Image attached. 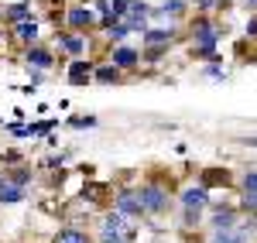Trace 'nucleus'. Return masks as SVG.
Here are the masks:
<instances>
[{
	"label": "nucleus",
	"instance_id": "nucleus-1",
	"mask_svg": "<svg viewBox=\"0 0 257 243\" xmlns=\"http://www.w3.org/2000/svg\"><path fill=\"white\" fill-rule=\"evenodd\" d=\"M216 45H219V31L209 21H196L192 24V55L196 59H216Z\"/></svg>",
	"mask_w": 257,
	"mask_h": 243
},
{
	"label": "nucleus",
	"instance_id": "nucleus-2",
	"mask_svg": "<svg viewBox=\"0 0 257 243\" xmlns=\"http://www.w3.org/2000/svg\"><path fill=\"white\" fill-rule=\"evenodd\" d=\"M127 219L131 216H123L120 209H113V212H106L103 216V223H99V240L103 243H113V240H134V229L127 226Z\"/></svg>",
	"mask_w": 257,
	"mask_h": 243
},
{
	"label": "nucleus",
	"instance_id": "nucleus-3",
	"mask_svg": "<svg viewBox=\"0 0 257 243\" xmlns=\"http://www.w3.org/2000/svg\"><path fill=\"white\" fill-rule=\"evenodd\" d=\"M141 202H144V212L148 216H161L168 209V192L161 185H144L141 188Z\"/></svg>",
	"mask_w": 257,
	"mask_h": 243
},
{
	"label": "nucleus",
	"instance_id": "nucleus-4",
	"mask_svg": "<svg viewBox=\"0 0 257 243\" xmlns=\"http://www.w3.org/2000/svg\"><path fill=\"white\" fill-rule=\"evenodd\" d=\"M175 24H168V28H148L144 35H141V41H144V48H168L172 41H175Z\"/></svg>",
	"mask_w": 257,
	"mask_h": 243
},
{
	"label": "nucleus",
	"instance_id": "nucleus-5",
	"mask_svg": "<svg viewBox=\"0 0 257 243\" xmlns=\"http://www.w3.org/2000/svg\"><path fill=\"white\" fill-rule=\"evenodd\" d=\"M117 209L123 212V216H131V219H141V216H144V202H141V192H131V188L117 192Z\"/></svg>",
	"mask_w": 257,
	"mask_h": 243
},
{
	"label": "nucleus",
	"instance_id": "nucleus-6",
	"mask_svg": "<svg viewBox=\"0 0 257 243\" xmlns=\"http://www.w3.org/2000/svg\"><path fill=\"white\" fill-rule=\"evenodd\" d=\"M24 62H28V69L48 72V69L55 65V55H52L48 48H41V45H28V48H24Z\"/></svg>",
	"mask_w": 257,
	"mask_h": 243
},
{
	"label": "nucleus",
	"instance_id": "nucleus-7",
	"mask_svg": "<svg viewBox=\"0 0 257 243\" xmlns=\"http://www.w3.org/2000/svg\"><path fill=\"white\" fill-rule=\"evenodd\" d=\"M206 205H209V188H206V182L182 188V209H199L202 212Z\"/></svg>",
	"mask_w": 257,
	"mask_h": 243
},
{
	"label": "nucleus",
	"instance_id": "nucleus-8",
	"mask_svg": "<svg viewBox=\"0 0 257 243\" xmlns=\"http://www.w3.org/2000/svg\"><path fill=\"white\" fill-rule=\"evenodd\" d=\"M65 21H69V28H72V31H86V28H93V24H96V14H93V7H69Z\"/></svg>",
	"mask_w": 257,
	"mask_h": 243
},
{
	"label": "nucleus",
	"instance_id": "nucleus-9",
	"mask_svg": "<svg viewBox=\"0 0 257 243\" xmlns=\"http://www.w3.org/2000/svg\"><path fill=\"white\" fill-rule=\"evenodd\" d=\"M93 62H86V59H72L69 62V82L72 86H89V79H93Z\"/></svg>",
	"mask_w": 257,
	"mask_h": 243
},
{
	"label": "nucleus",
	"instance_id": "nucleus-10",
	"mask_svg": "<svg viewBox=\"0 0 257 243\" xmlns=\"http://www.w3.org/2000/svg\"><path fill=\"white\" fill-rule=\"evenodd\" d=\"M110 62H117L123 72H131V69H138V65H141V52H138V48H131V45H117L113 55H110Z\"/></svg>",
	"mask_w": 257,
	"mask_h": 243
},
{
	"label": "nucleus",
	"instance_id": "nucleus-11",
	"mask_svg": "<svg viewBox=\"0 0 257 243\" xmlns=\"http://www.w3.org/2000/svg\"><path fill=\"white\" fill-rule=\"evenodd\" d=\"M55 45H59V52H65L69 59H79L82 52H86V38L82 35H59Z\"/></svg>",
	"mask_w": 257,
	"mask_h": 243
},
{
	"label": "nucleus",
	"instance_id": "nucleus-12",
	"mask_svg": "<svg viewBox=\"0 0 257 243\" xmlns=\"http://www.w3.org/2000/svg\"><path fill=\"white\" fill-rule=\"evenodd\" d=\"M38 31H41V24L35 18H28V21H21V24H14V38L21 41V45H38Z\"/></svg>",
	"mask_w": 257,
	"mask_h": 243
},
{
	"label": "nucleus",
	"instance_id": "nucleus-13",
	"mask_svg": "<svg viewBox=\"0 0 257 243\" xmlns=\"http://www.w3.org/2000/svg\"><path fill=\"white\" fill-rule=\"evenodd\" d=\"M185 11H189V0H161L151 11V18H182Z\"/></svg>",
	"mask_w": 257,
	"mask_h": 243
},
{
	"label": "nucleus",
	"instance_id": "nucleus-14",
	"mask_svg": "<svg viewBox=\"0 0 257 243\" xmlns=\"http://www.w3.org/2000/svg\"><path fill=\"white\" fill-rule=\"evenodd\" d=\"M233 226H237V209H230V205L216 209L209 219V229H233Z\"/></svg>",
	"mask_w": 257,
	"mask_h": 243
},
{
	"label": "nucleus",
	"instance_id": "nucleus-15",
	"mask_svg": "<svg viewBox=\"0 0 257 243\" xmlns=\"http://www.w3.org/2000/svg\"><path fill=\"white\" fill-rule=\"evenodd\" d=\"M21 199H24V185L11 182V178H7V182L0 178V202L11 205V202H21Z\"/></svg>",
	"mask_w": 257,
	"mask_h": 243
},
{
	"label": "nucleus",
	"instance_id": "nucleus-16",
	"mask_svg": "<svg viewBox=\"0 0 257 243\" xmlns=\"http://www.w3.org/2000/svg\"><path fill=\"white\" fill-rule=\"evenodd\" d=\"M209 243H247V229H213Z\"/></svg>",
	"mask_w": 257,
	"mask_h": 243
},
{
	"label": "nucleus",
	"instance_id": "nucleus-17",
	"mask_svg": "<svg viewBox=\"0 0 257 243\" xmlns=\"http://www.w3.org/2000/svg\"><path fill=\"white\" fill-rule=\"evenodd\" d=\"M4 18L11 21V24H21V21H28V18H31V4H28V0H18V4H11V7L4 11Z\"/></svg>",
	"mask_w": 257,
	"mask_h": 243
},
{
	"label": "nucleus",
	"instance_id": "nucleus-18",
	"mask_svg": "<svg viewBox=\"0 0 257 243\" xmlns=\"http://www.w3.org/2000/svg\"><path fill=\"white\" fill-rule=\"evenodd\" d=\"M93 79H96V82H120V79H123V69H120L117 62H110V65H99L96 72H93Z\"/></svg>",
	"mask_w": 257,
	"mask_h": 243
},
{
	"label": "nucleus",
	"instance_id": "nucleus-19",
	"mask_svg": "<svg viewBox=\"0 0 257 243\" xmlns=\"http://www.w3.org/2000/svg\"><path fill=\"white\" fill-rule=\"evenodd\" d=\"M55 243H93V240H89L82 229H76V226H65V229H59Z\"/></svg>",
	"mask_w": 257,
	"mask_h": 243
},
{
	"label": "nucleus",
	"instance_id": "nucleus-20",
	"mask_svg": "<svg viewBox=\"0 0 257 243\" xmlns=\"http://www.w3.org/2000/svg\"><path fill=\"white\" fill-rule=\"evenodd\" d=\"M103 31H106V38H110V41H117V45H120L123 38H127V35H131V28H127V21H117L113 28H103Z\"/></svg>",
	"mask_w": 257,
	"mask_h": 243
},
{
	"label": "nucleus",
	"instance_id": "nucleus-21",
	"mask_svg": "<svg viewBox=\"0 0 257 243\" xmlns=\"http://www.w3.org/2000/svg\"><path fill=\"white\" fill-rule=\"evenodd\" d=\"M202 76H206V79H226V69H223V65H219V62H213V65H206V69H202Z\"/></svg>",
	"mask_w": 257,
	"mask_h": 243
},
{
	"label": "nucleus",
	"instance_id": "nucleus-22",
	"mask_svg": "<svg viewBox=\"0 0 257 243\" xmlns=\"http://www.w3.org/2000/svg\"><path fill=\"white\" fill-rule=\"evenodd\" d=\"M230 0H196V7L199 11H216V7H226Z\"/></svg>",
	"mask_w": 257,
	"mask_h": 243
},
{
	"label": "nucleus",
	"instance_id": "nucleus-23",
	"mask_svg": "<svg viewBox=\"0 0 257 243\" xmlns=\"http://www.w3.org/2000/svg\"><path fill=\"white\" fill-rule=\"evenodd\" d=\"M243 192H257V171H254V168L243 175Z\"/></svg>",
	"mask_w": 257,
	"mask_h": 243
},
{
	"label": "nucleus",
	"instance_id": "nucleus-24",
	"mask_svg": "<svg viewBox=\"0 0 257 243\" xmlns=\"http://www.w3.org/2000/svg\"><path fill=\"white\" fill-rule=\"evenodd\" d=\"M11 182L28 185V182H31V168H21V171H14V175H11Z\"/></svg>",
	"mask_w": 257,
	"mask_h": 243
},
{
	"label": "nucleus",
	"instance_id": "nucleus-25",
	"mask_svg": "<svg viewBox=\"0 0 257 243\" xmlns=\"http://www.w3.org/2000/svg\"><path fill=\"white\" fill-rule=\"evenodd\" d=\"M72 127H96V117H79V120H72Z\"/></svg>",
	"mask_w": 257,
	"mask_h": 243
},
{
	"label": "nucleus",
	"instance_id": "nucleus-26",
	"mask_svg": "<svg viewBox=\"0 0 257 243\" xmlns=\"http://www.w3.org/2000/svg\"><path fill=\"white\" fill-rule=\"evenodd\" d=\"M247 35H250V38H257V11H254V18L247 21Z\"/></svg>",
	"mask_w": 257,
	"mask_h": 243
},
{
	"label": "nucleus",
	"instance_id": "nucleus-27",
	"mask_svg": "<svg viewBox=\"0 0 257 243\" xmlns=\"http://www.w3.org/2000/svg\"><path fill=\"white\" fill-rule=\"evenodd\" d=\"M243 4H247V7H250V11H257V0H243Z\"/></svg>",
	"mask_w": 257,
	"mask_h": 243
},
{
	"label": "nucleus",
	"instance_id": "nucleus-28",
	"mask_svg": "<svg viewBox=\"0 0 257 243\" xmlns=\"http://www.w3.org/2000/svg\"><path fill=\"white\" fill-rule=\"evenodd\" d=\"M113 243H127V240H113Z\"/></svg>",
	"mask_w": 257,
	"mask_h": 243
},
{
	"label": "nucleus",
	"instance_id": "nucleus-29",
	"mask_svg": "<svg viewBox=\"0 0 257 243\" xmlns=\"http://www.w3.org/2000/svg\"><path fill=\"white\" fill-rule=\"evenodd\" d=\"M0 14H4V11H0Z\"/></svg>",
	"mask_w": 257,
	"mask_h": 243
}]
</instances>
